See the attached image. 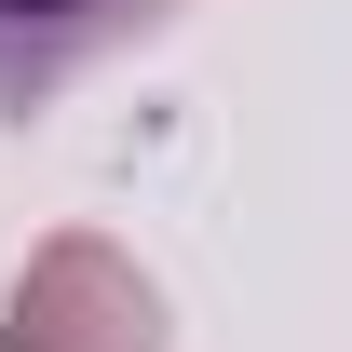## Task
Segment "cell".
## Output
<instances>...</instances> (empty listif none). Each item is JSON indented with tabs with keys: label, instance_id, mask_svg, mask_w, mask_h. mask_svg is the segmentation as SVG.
<instances>
[{
	"label": "cell",
	"instance_id": "6da1fadb",
	"mask_svg": "<svg viewBox=\"0 0 352 352\" xmlns=\"http://www.w3.org/2000/svg\"><path fill=\"white\" fill-rule=\"evenodd\" d=\"M0 352H163V285L109 244V230H54L14 271Z\"/></svg>",
	"mask_w": 352,
	"mask_h": 352
},
{
	"label": "cell",
	"instance_id": "7a4b0ae2",
	"mask_svg": "<svg viewBox=\"0 0 352 352\" xmlns=\"http://www.w3.org/2000/svg\"><path fill=\"white\" fill-rule=\"evenodd\" d=\"M176 0H0V109H41L95 68V54H122L135 28H163Z\"/></svg>",
	"mask_w": 352,
	"mask_h": 352
}]
</instances>
